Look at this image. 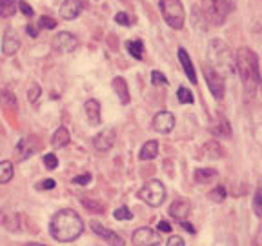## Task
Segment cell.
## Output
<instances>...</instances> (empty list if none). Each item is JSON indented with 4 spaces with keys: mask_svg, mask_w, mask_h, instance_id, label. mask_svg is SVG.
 <instances>
[{
    "mask_svg": "<svg viewBox=\"0 0 262 246\" xmlns=\"http://www.w3.org/2000/svg\"><path fill=\"white\" fill-rule=\"evenodd\" d=\"M18 9H20V11H22V15H26V16H33V8L28 4V2H24V0H22V2H18Z\"/></svg>",
    "mask_w": 262,
    "mask_h": 246,
    "instance_id": "40",
    "label": "cell"
},
{
    "mask_svg": "<svg viewBox=\"0 0 262 246\" xmlns=\"http://www.w3.org/2000/svg\"><path fill=\"white\" fill-rule=\"evenodd\" d=\"M209 130H211L213 135L219 137V139H229V137H231V126H229L228 119H226L224 115H221V113L213 119Z\"/></svg>",
    "mask_w": 262,
    "mask_h": 246,
    "instance_id": "14",
    "label": "cell"
},
{
    "mask_svg": "<svg viewBox=\"0 0 262 246\" xmlns=\"http://www.w3.org/2000/svg\"><path fill=\"white\" fill-rule=\"evenodd\" d=\"M166 246H186L184 244V239L180 237V235H171L166 242Z\"/></svg>",
    "mask_w": 262,
    "mask_h": 246,
    "instance_id": "39",
    "label": "cell"
},
{
    "mask_svg": "<svg viewBox=\"0 0 262 246\" xmlns=\"http://www.w3.org/2000/svg\"><path fill=\"white\" fill-rule=\"evenodd\" d=\"M16 8L18 4L15 0H0V18H8V16L15 15Z\"/></svg>",
    "mask_w": 262,
    "mask_h": 246,
    "instance_id": "26",
    "label": "cell"
},
{
    "mask_svg": "<svg viewBox=\"0 0 262 246\" xmlns=\"http://www.w3.org/2000/svg\"><path fill=\"white\" fill-rule=\"evenodd\" d=\"M91 179H93V177H91V173H82V175H77V177H73V182L75 184H90L91 182Z\"/></svg>",
    "mask_w": 262,
    "mask_h": 246,
    "instance_id": "38",
    "label": "cell"
},
{
    "mask_svg": "<svg viewBox=\"0 0 262 246\" xmlns=\"http://www.w3.org/2000/svg\"><path fill=\"white\" fill-rule=\"evenodd\" d=\"M126 49L129 51L131 57H135L137 60H142L144 58V44L142 40H127Z\"/></svg>",
    "mask_w": 262,
    "mask_h": 246,
    "instance_id": "24",
    "label": "cell"
},
{
    "mask_svg": "<svg viewBox=\"0 0 262 246\" xmlns=\"http://www.w3.org/2000/svg\"><path fill=\"white\" fill-rule=\"evenodd\" d=\"M233 0H204L202 2V13H204L208 24L221 26L226 22L229 13L233 11Z\"/></svg>",
    "mask_w": 262,
    "mask_h": 246,
    "instance_id": "4",
    "label": "cell"
},
{
    "mask_svg": "<svg viewBox=\"0 0 262 246\" xmlns=\"http://www.w3.org/2000/svg\"><path fill=\"white\" fill-rule=\"evenodd\" d=\"M115 139H117V133H115L113 128H106L100 133H97L93 139V148L98 153H106L110 152L115 144Z\"/></svg>",
    "mask_w": 262,
    "mask_h": 246,
    "instance_id": "12",
    "label": "cell"
},
{
    "mask_svg": "<svg viewBox=\"0 0 262 246\" xmlns=\"http://www.w3.org/2000/svg\"><path fill=\"white\" fill-rule=\"evenodd\" d=\"M157 155H159V142H157V140H147V142L142 146V150H140L139 159L140 160H153V159H157Z\"/></svg>",
    "mask_w": 262,
    "mask_h": 246,
    "instance_id": "23",
    "label": "cell"
},
{
    "mask_svg": "<svg viewBox=\"0 0 262 246\" xmlns=\"http://www.w3.org/2000/svg\"><path fill=\"white\" fill-rule=\"evenodd\" d=\"M202 150H204V155L209 157V159H221V157L224 155L222 148L219 146L217 142H206Z\"/></svg>",
    "mask_w": 262,
    "mask_h": 246,
    "instance_id": "27",
    "label": "cell"
},
{
    "mask_svg": "<svg viewBox=\"0 0 262 246\" xmlns=\"http://www.w3.org/2000/svg\"><path fill=\"white\" fill-rule=\"evenodd\" d=\"M175 128V115L171 111H159L153 117V130L160 135H168Z\"/></svg>",
    "mask_w": 262,
    "mask_h": 246,
    "instance_id": "10",
    "label": "cell"
},
{
    "mask_svg": "<svg viewBox=\"0 0 262 246\" xmlns=\"http://www.w3.org/2000/svg\"><path fill=\"white\" fill-rule=\"evenodd\" d=\"M37 139L35 137H29V139H20V142L16 144L15 148V153H16V160H26L29 155L37 152Z\"/></svg>",
    "mask_w": 262,
    "mask_h": 246,
    "instance_id": "17",
    "label": "cell"
},
{
    "mask_svg": "<svg viewBox=\"0 0 262 246\" xmlns=\"http://www.w3.org/2000/svg\"><path fill=\"white\" fill-rule=\"evenodd\" d=\"M38 26H40V28H46V29H55V28H57V20H55V18H51V16L44 15V16H40Z\"/></svg>",
    "mask_w": 262,
    "mask_h": 246,
    "instance_id": "35",
    "label": "cell"
},
{
    "mask_svg": "<svg viewBox=\"0 0 262 246\" xmlns=\"http://www.w3.org/2000/svg\"><path fill=\"white\" fill-rule=\"evenodd\" d=\"M13 162L11 160H2L0 162V184H6L13 179Z\"/></svg>",
    "mask_w": 262,
    "mask_h": 246,
    "instance_id": "25",
    "label": "cell"
},
{
    "mask_svg": "<svg viewBox=\"0 0 262 246\" xmlns=\"http://www.w3.org/2000/svg\"><path fill=\"white\" fill-rule=\"evenodd\" d=\"M235 60H237V73L244 86V100H251L262 84L258 57L253 49L241 48L235 53Z\"/></svg>",
    "mask_w": 262,
    "mask_h": 246,
    "instance_id": "1",
    "label": "cell"
},
{
    "mask_svg": "<svg viewBox=\"0 0 262 246\" xmlns=\"http://www.w3.org/2000/svg\"><path fill=\"white\" fill-rule=\"evenodd\" d=\"M217 175L219 172L215 168H196L195 173H193V177H195L199 184H209L211 180L217 179Z\"/></svg>",
    "mask_w": 262,
    "mask_h": 246,
    "instance_id": "21",
    "label": "cell"
},
{
    "mask_svg": "<svg viewBox=\"0 0 262 246\" xmlns=\"http://www.w3.org/2000/svg\"><path fill=\"white\" fill-rule=\"evenodd\" d=\"M78 46V40L75 35H71V33L68 31H60L57 35V37L53 38V49L57 51V53H71V51H75Z\"/></svg>",
    "mask_w": 262,
    "mask_h": 246,
    "instance_id": "9",
    "label": "cell"
},
{
    "mask_svg": "<svg viewBox=\"0 0 262 246\" xmlns=\"http://www.w3.org/2000/svg\"><path fill=\"white\" fill-rule=\"evenodd\" d=\"M113 215H115L117 221H127V219H133V213L127 210V206H120V208H117Z\"/></svg>",
    "mask_w": 262,
    "mask_h": 246,
    "instance_id": "32",
    "label": "cell"
},
{
    "mask_svg": "<svg viewBox=\"0 0 262 246\" xmlns=\"http://www.w3.org/2000/svg\"><path fill=\"white\" fill-rule=\"evenodd\" d=\"M208 66L224 78L233 77L237 73V60L233 51L221 38H213L208 44Z\"/></svg>",
    "mask_w": 262,
    "mask_h": 246,
    "instance_id": "3",
    "label": "cell"
},
{
    "mask_svg": "<svg viewBox=\"0 0 262 246\" xmlns=\"http://www.w3.org/2000/svg\"><path fill=\"white\" fill-rule=\"evenodd\" d=\"M257 246H262V228H260V232H258V235H257Z\"/></svg>",
    "mask_w": 262,
    "mask_h": 246,
    "instance_id": "45",
    "label": "cell"
},
{
    "mask_svg": "<svg viewBox=\"0 0 262 246\" xmlns=\"http://www.w3.org/2000/svg\"><path fill=\"white\" fill-rule=\"evenodd\" d=\"M70 140H71L70 130H68L66 126H60V128H57V131H55L53 137H51V146L64 148L66 144H70Z\"/></svg>",
    "mask_w": 262,
    "mask_h": 246,
    "instance_id": "22",
    "label": "cell"
},
{
    "mask_svg": "<svg viewBox=\"0 0 262 246\" xmlns=\"http://www.w3.org/2000/svg\"><path fill=\"white\" fill-rule=\"evenodd\" d=\"M111 84H113V90H115V93H117V97L120 98V102H122V104L129 102L131 97H129V88H127V82L124 80L122 77H115Z\"/></svg>",
    "mask_w": 262,
    "mask_h": 246,
    "instance_id": "20",
    "label": "cell"
},
{
    "mask_svg": "<svg viewBox=\"0 0 262 246\" xmlns=\"http://www.w3.org/2000/svg\"><path fill=\"white\" fill-rule=\"evenodd\" d=\"M177 98H179L180 104H193L195 102V100H193V93L184 86H180L179 90H177Z\"/></svg>",
    "mask_w": 262,
    "mask_h": 246,
    "instance_id": "30",
    "label": "cell"
},
{
    "mask_svg": "<svg viewBox=\"0 0 262 246\" xmlns=\"http://www.w3.org/2000/svg\"><path fill=\"white\" fill-rule=\"evenodd\" d=\"M18 48H20V38L16 37L13 31L6 33L4 40H2V53H4L6 57H11V55H15L16 51H18Z\"/></svg>",
    "mask_w": 262,
    "mask_h": 246,
    "instance_id": "18",
    "label": "cell"
},
{
    "mask_svg": "<svg viewBox=\"0 0 262 246\" xmlns=\"http://www.w3.org/2000/svg\"><path fill=\"white\" fill-rule=\"evenodd\" d=\"M86 2L84 0H64L60 4V16L64 20H75L82 13Z\"/></svg>",
    "mask_w": 262,
    "mask_h": 246,
    "instance_id": "13",
    "label": "cell"
},
{
    "mask_svg": "<svg viewBox=\"0 0 262 246\" xmlns=\"http://www.w3.org/2000/svg\"><path fill=\"white\" fill-rule=\"evenodd\" d=\"M44 166L48 170H55L58 166V159L55 157V153H46L44 155Z\"/></svg>",
    "mask_w": 262,
    "mask_h": 246,
    "instance_id": "36",
    "label": "cell"
},
{
    "mask_svg": "<svg viewBox=\"0 0 262 246\" xmlns=\"http://www.w3.org/2000/svg\"><path fill=\"white\" fill-rule=\"evenodd\" d=\"M40 93H42V88L38 86L37 82H33L31 86H29V90H28V100L31 104H35L38 100V97H40Z\"/></svg>",
    "mask_w": 262,
    "mask_h": 246,
    "instance_id": "31",
    "label": "cell"
},
{
    "mask_svg": "<svg viewBox=\"0 0 262 246\" xmlns=\"http://www.w3.org/2000/svg\"><path fill=\"white\" fill-rule=\"evenodd\" d=\"M179 60H180V64H182V70H184L186 77H188L189 80L193 82V84H196L195 68H193V62H191V58H189L188 51H186L184 48H179Z\"/></svg>",
    "mask_w": 262,
    "mask_h": 246,
    "instance_id": "19",
    "label": "cell"
},
{
    "mask_svg": "<svg viewBox=\"0 0 262 246\" xmlns=\"http://www.w3.org/2000/svg\"><path fill=\"white\" fill-rule=\"evenodd\" d=\"M139 199L146 202V204L153 206V208H159L164 202V199H166V188L157 179L147 180L146 184L139 190Z\"/></svg>",
    "mask_w": 262,
    "mask_h": 246,
    "instance_id": "6",
    "label": "cell"
},
{
    "mask_svg": "<svg viewBox=\"0 0 262 246\" xmlns=\"http://www.w3.org/2000/svg\"><path fill=\"white\" fill-rule=\"evenodd\" d=\"M84 111H86V119L91 126H98V124L102 122V115H100V102H98L97 98H90L86 100L84 104Z\"/></svg>",
    "mask_w": 262,
    "mask_h": 246,
    "instance_id": "16",
    "label": "cell"
},
{
    "mask_svg": "<svg viewBox=\"0 0 262 246\" xmlns=\"http://www.w3.org/2000/svg\"><path fill=\"white\" fill-rule=\"evenodd\" d=\"M160 241H162V237H160L159 232L147 228V226L137 228L131 235V242L135 246H159Z\"/></svg>",
    "mask_w": 262,
    "mask_h": 246,
    "instance_id": "8",
    "label": "cell"
},
{
    "mask_svg": "<svg viewBox=\"0 0 262 246\" xmlns=\"http://www.w3.org/2000/svg\"><path fill=\"white\" fill-rule=\"evenodd\" d=\"M82 206H84L86 210H90V212H93V213H102L104 212V206L98 204L97 201H91V199H84V201H82Z\"/></svg>",
    "mask_w": 262,
    "mask_h": 246,
    "instance_id": "33",
    "label": "cell"
},
{
    "mask_svg": "<svg viewBox=\"0 0 262 246\" xmlns=\"http://www.w3.org/2000/svg\"><path fill=\"white\" fill-rule=\"evenodd\" d=\"M157 228H159V232H164V234H168V232H171V226H169V222H168V221H160Z\"/></svg>",
    "mask_w": 262,
    "mask_h": 246,
    "instance_id": "42",
    "label": "cell"
},
{
    "mask_svg": "<svg viewBox=\"0 0 262 246\" xmlns=\"http://www.w3.org/2000/svg\"><path fill=\"white\" fill-rule=\"evenodd\" d=\"M84 232V222L75 210H58L49 222V234L58 242H71L78 239Z\"/></svg>",
    "mask_w": 262,
    "mask_h": 246,
    "instance_id": "2",
    "label": "cell"
},
{
    "mask_svg": "<svg viewBox=\"0 0 262 246\" xmlns=\"http://www.w3.org/2000/svg\"><path fill=\"white\" fill-rule=\"evenodd\" d=\"M189 212H191V202L186 201V199H177V201L169 206V215L179 222H184L186 219H188Z\"/></svg>",
    "mask_w": 262,
    "mask_h": 246,
    "instance_id": "15",
    "label": "cell"
},
{
    "mask_svg": "<svg viewBox=\"0 0 262 246\" xmlns=\"http://www.w3.org/2000/svg\"><path fill=\"white\" fill-rule=\"evenodd\" d=\"M115 22H117V24H120V26H131L133 18H129V15H127V13L120 11V13H117V15H115Z\"/></svg>",
    "mask_w": 262,
    "mask_h": 246,
    "instance_id": "37",
    "label": "cell"
},
{
    "mask_svg": "<svg viewBox=\"0 0 262 246\" xmlns=\"http://www.w3.org/2000/svg\"><path fill=\"white\" fill-rule=\"evenodd\" d=\"M90 228L95 232V235H98L100 239H104V241H106L110 246H124V239L120 237L117 232H113V230L102 226L98 221H91L90 222Z\"/></svg>",
    "mask_w": 262,
    "mask_h": 246,
    "instance_id": "11",
    "label": "cell"
},
{
    "mask_svg": "<svg viewBox=\"0 0 262 246\" xmlns=\"http://www.w3.org/2000/svg\"><path fill=\"white\" fill-rule=\"evenodd\" d=\"M122 2H127V0H122Z\"/></svg>",
    "mask_w": 262,
    "mask_h": 246,
    "instance_id": "47",
    "label": "cell"
},
{
    "mask_svg": "<svg viewBox=\"0 0 262 246\" xmlns=\"http://www.w3.org/2000/svg\"><path fill=\"white\" fill-rule=\"evenodd\" d=\"M226 197H228V192H226L224 186H215V188L208 193V199L211 202H224Z\"/></svg>",
    "mask_w": 262,
    "mask_h": 246,
    "instance_id": "28",
    "label": "cell"
},
{
    "mask_svg": "<svg viewBox=\"0 0 262 246\" xmlns=\"http://www.w3.org/2000/svg\"><path fill=\"white\" fill-rule=\"evenodd\" d=\"M180 226H182V228H186V230H188V232H189V234H195V228H193V226L191 224H189V222H180Z\"/></svg>",
    "mask_w": 262,
    "mask_h": 246,
    "instance_id": "44",
    "label": "cell"
},
{
    "mask_svg": "<svg viewBox=\"0 0 262 246\" xmlns=\"http://www.w3.org/2000/svg\"><path fill=\"white\" fill-rule=\"evenodd\" d=\"M253 213L257 217L262 219V184L257 186L255 190V195H253Z\"/></svg>",
    "mask_w": 262,
    "mask_h": 246,
    "instance_id": "29",
    "label": "cell"
},
{
    "mask_svg": "<svg viewBox=\"0 0 262 246\" xmlns=\"http://www.w3.org/2000/svg\"><path fill=\"white\" fill-rule=\"evenodd\" d=\"M159 6H160V11H162L164 20L168 22L169 28L173 29L184 28L186 13H184V6H182L180 0H160Z\"/></svg>",
    "mask_w": 262,
    "mask_h": 246,
    "instance_id": "5",
    "label": "cell"
},
{
    "mask_svg": "<svg viewBox=\"0 0 262 246\" xmlns=\"http://www.w3.org/2000/svg\"><path fill=\"white\" fill-rule=\"evenodd\" d=\"M202 73H204V80L206 84H208L209 91H211V95L215 98H224V93H226V86H224V77H221V75L217 73V71L213 70V68H209L208 64L202 66Z\"/></svg>",
    "mask_w": 262,
    "mask_h": 246,
    "instance_id": "7",
    "label": "cell"
},
{
    "mask_svg": "<svg viewBox=\"0 0 262 246\" xmlns=\"http://www.w3.org/2000/svg\"><path fill=\"white\" fill-rule=\"evenodd\" d=\"M26 31H28V35H31L33 38L37 37L38 35V29H37V26H33V24H29L28 28H26Z\"/></svg>",
    "mask_w": 262,
    "mask_h": 246,
    "instance_id": "43",
    "label": "cell"
},
{
    "mask_svg": "<svg viewBox=\"0 0 262 246\" xmlns=\"http://www.w3.org/2000/svg\"><path fill=\"white\" fill-rule=\"evenodd\" d=\"M151 82L153 86H168V78L164 77L160 71H151Z\"/></svg>",
    "mask_w": 262,
    "mask_h": 246,
    "instance_id": "34",
    "label": "cell"
},
{
    "mask_svg": "<svg viewBox=\"0 0 262 246\" xmlns=\"http://www.w3.org/2000/svg\"><path fill=\"white\" fill-rule=\"evenodd\" d=\"M24 246H46V244H38V242H28V244Z\"/></svg>",
    "mask_w": 262,
    "mask_h": 246,
    "instance_id": "46",
    "label": "cell"
},
{
    "mask_svg": "<svg viewBox=\"0 0 262 246\" xmlns=\"http://www.w3.org/2000/svg\"><path fill=\"white\" fill-rule=\"evenodd\" d=\"M55 188V180L53 179H46L37 184V190H53Z\"/></svg>",
    "mask_w": 262,
    "mask_h": 246,
    "instance_id": "41",
    "label": "cell"
}]
</instances>
